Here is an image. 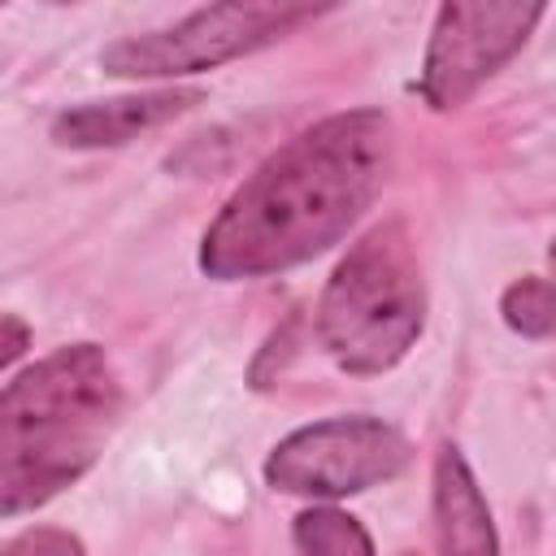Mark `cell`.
<instances>
[{"label":"cell","instance_id":"5b68a950","mask_svg":"<svg viewBox=\"0 0 556 556\" xmlns=\"http://www.w3.org/2000/svg\"><path fill=\"white\" fill-rule=\"evenodd\" d=\"M413 460L408 439L382 417H326L291 430L265 456V482L282 495L343 500L400 478Z\"/></svg>","mask_w":556,"mask_h":556},{"label":"cell","instance_id":"8fae6325","mask_svg":"<svg viewBox=\"0 0 556 556\" xmlns=\"http://www.w3.org/2000/svg\"><path fill=\"white\" fill-rule=\"evenodd\" d=\"M0 556H87L83 539L56 526H30L0 543Z\"/></svg>","mask_w":556,"mask_h":556},{"label":"cell","instance_id":"4fadbf2b","mask_svg":"<svg viewBox=\"0 0 556 556\" xmlns=\"http://www.w3.org/2000/svg\"><path fill=\"white\" fill-rule=\"evenodd\" d=\"M400 556H413V552H400Z\"/></svg>","mask_w":556,"mask_h":556},{"label":"cell","instance_id":"277c9868","mask_svg":"<svg viewBox=\"0 0 556 556\" xmlns=\"http://www.w3.org/2000/svg\"><path fill=\"white\" fill-rule=\"evenodd\" d=\"M321 13L326 9H313V4H269V0L265 4H243V0L208 4V9L187 13L174 26L109 43L100 52V65L104 74H117V78H182V74L217 70L256 48H269Z\"/></svg>","mask_w":556,"mask_h":556},{"label":"cell","instance_id":"30bf717a","mask_svg":"<svg viewBox=\"0 0 556 556\" xmlns=\"http://www.w3.org/2000/svg\"><path fill=\"white\" fill-rule=\"evenodd\" d=\"M500 313H504L508 330H517V334H526V339H547V334H552V321H556V308H552V282L539 278V274L517 278V282L504 291Z\"/></svg>","mask_w":556,"mask_h":556},{"label":"cell","instance_id":"6da1fadb","mask_svg":"<svg viewBox=\"0 0 556 556\" xmlns=\"http://www.w3.org/2000/svg\"><path fill=\"white\" fill-rule=\"evenodd\" d=\"M387 169V113L348 109L304 126L230 191L200 239V269L217 282H243L321 256L365 217Z\"/></svg>","mask_w":556,"mask_h":556},{"label":"cell","instance_id":"7a4b0ae2","mask_svg":"<svg viewBox=\"0 0 556 556\" xmlns=\"http://www.w3.org/2000/svg\"><path fill=\"white\" fill-rule=\"evenodd\" d=\"M122 417V378L100 343H65L0 391V521L74 486Z\"/></svg>","mask_w":556,"mask_h":556},{"label":"cell","instance_id":"ba28073f","mask_svg":"<svg viewBox=\"0 0 556 556\" xmlns=\"http://www.w3.org/2000/svg\"><path fill=\"white\" fill-rule=\"evenodd\" d=\"M434 534L443 556H500L486 495L452 443L434 456Z\"/></svg>","mask_w":556,"mask_h":556},{"label":"cell","instance_id":"9c48e42d","mask_svg":"<svg viewBox=\"0 0 556 556\" xmlns=\"http://www.w3.org/2000/svg\"><path fill=\"white\" fill-rule=\"evenodd\" d=\"M291 543L300 556H374L369 530L343 508H304L291 521Z\"/></svg>","mask_w":556,"mask_h":556},{"label":"cell","instance_id":"7c38bea8","mask_svg":"<svg viewBox=\"0 0 556 556\" xmlns=\"http://www.w3.org/2000/svg\"><path fill=\"white\" fill-rule=\"evenodd\" d=\"M26 348H30V326L13 313H0V369L13 365Z\"/></svg>","mask_w":556,"mask_h":556},{"label":"cell","instance_id":"52a82bcc","mask_svg":"<svg viewBox=\"0 0 556 556\" xmlns=\"http://www.w3.org/2000/svg\"><path fill=\"white\" fill-rule=\"evenodd\" d=\"M204 100L200 87H161L113 100H83L52 117V143L61 148H122L135 135L165 126Z\"/></svg>","mask_w":556,"mask_h":556},{"label":"cell","instance_id":"8992f818","mask_svg":"<svg viewBox=\"0 0 556 556\" xmlns=\"http://www.w3.org/2000/svg\"><path fill=\"white\" fill-rule=\"evenodd\" d=\"M547 4L517 0H447L434 13V30L421 61V100L434 113L460 109L491 74H500L543 22Z\"/></svg>","mask_w":556,"mask_h":556},{"label":"cell","instance_id":"3957f363","mask_svg":"<svg viewBox=\"0 0 556 556\" xmlns=\"http://www.w3.org/2000/svg\"><path fill=\"white\" fill-rule=\"evenodd\" d=\"M426 330V282L404 222L361 235L317 300V339L348 374H387Z\"/></svg>","mask_w":556,"mask_h":556}]
</instances>
